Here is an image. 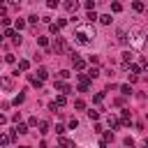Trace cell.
Wrapping results in <instances>:
<instances>
[{"label": "cell", "instance_id": "cell-1", "mask_svg": "<svg viewBox=\"0 0 148 148\" xmlns=\"http://www.w3.org/2000/svg\"><path fill=\"white\" fill-rule=\"evenodd\" d=\"M92 39H95V28H92V23H83V25H76V28H74V42H76V44L88 46Z\"/></svg>", "mask_w": 148, "mask_h": 148}, {"label": "cell", "instance_id": "cell-2", "mask_svg": "<svg viewBox=\"0 0 148 148\" xmlns=\"http://www.w3.org/2000/svg\"><path fill=\"white\" fill-rule=\"evenodd\" d=\"M143 37H146L143 28H139V25H132L130 28V44L134 49H143Z\"/></svg>", "mask_w": 148, "mask_h": 148}, {"label": "cell", "instance_id": "cell-3", "mask_svg": "<svg viewBox=\"0 0 148 148\" xmlns=\"http://www.w3.org/2000/svg\"><path fill=\"white\" fill-rule=\"evenodd\" d=\"M53 51L56 53H65L67 51V42L62 37H58V35H56V42H53Z\"/></svg>", "mask_w": 148, "mask_h": 148}, {"label": "cell", "instance_id": "cell-4", "mask_svg": "<svg viewBox=\"0 0 148 148\" xmlns=\"http://www.w3.org/2000/svg\"><path fill=\"white\" fill-rule=\"evenodd\" d=\"M118 42H120V44H127V42H130V35H127V28H120V30H118Z\"/></svg>", "mask_w": 148, "mask_h": 148}, {"label": "cell", "instance_id": "cell-5", "mask_svg": "<svg viewBox=\"0 0 148 148\" xmlns=\"http://www.w3.org/2000/svg\"><path fill=\"white\" fill-rule=\"evenodd\" d=\"M0 86H2L5 90H12V88H14V81H12V76H2V79H0Z\"/></svg>", "mask_w": 148, "mask_h": 148}, {"label": "cell", "instance_id": "cell-6", "mask_svg": "<svg viewBox=\"0 0 148 148\" xmlns=\"http://www.w3.org/2000/svg\"><path fill=\"white\" fill-rule=\"evenodd\" d=\"M65 9H67V12H76V9H79V2H76V0H67V2H65Z\"/></svg>", "mask_w": 148, "mask_h": 148}, {"label": "cell", "instance_id": "cell-7", "mask_svg": "<svg viewBox=\"0 0 148 148\" xmlns=\"http://www.w3.org/2000/svg\"><path fill=\"white\" fill-rule=\"evenodd\" d=\"M72 60H74V69H83V67H86V60H83V58L76 56V58H72Z\"/></svg>", "mask_w": 148, "mask_h": 148}, {"label": "cell", "instance_id": "cell-8", "mask_svg": "<svg viewBox=\"0 0 148 148\" xmlns=\"http://www.w3.org/2000/svg\"><path fill=\"white\" fill-rule=\"evenodd\" d=\"M37 79H39V81L49 79V72H46V67H39V69H37Z\"/></svg>", "mask_w": 148, "mask_h": 148}, {"label": "cell", "instance_id": "cell-9", "mask_svg": "<svg viewBox=\"0 0 148 148\" xmlns=\"http://www.w3.org/2000/svg\"><path fill=\"white\" fill-rule=\"evenodd\" d=\"M14 132H16V134H28V125H23V123H18Z\"/></svg>", "mask_w": 148, "mask_h": 148}, {"label": "cell", "instance_id": "cell-10", "mask_svg": "<svg viewBox=\"0 0 148 148\" xmlns=\"http://www.w3.org/2000/svg\"><path fill=\"white\" fill-rule=\"evenodd\" d=\"M86 18H88V23H95V21H97V18H99V16H97V14H95V12H92V9H90V12H88V14H86Z\"/></svg>", "mask_w": 148, "mask_h": 148}, {"label": "cell", "instance_id": "cell-11", "mask_svg": "<svg viewBox=\"0 0 148 148\" xmlns=\"http://www.w3.org/2000/svg\"><path fill=\"white\" fill-rule=\"evenodd\" d=\"M111 21H113V18H111V14H102V16H99V23H104V25H109Z\"/></svg>", "mask_w": 148, "mask_h": 148}, {"label": "cell", "instance_id": "cell-12", "mask_svg": "<svg viewBox=\"0 0 148 148\" xmlns=\"http://www.w3.org/2000/svg\"><path fill=\"white\" fill-rule=\"evenodd\" d=\"M97 76H99V69L97 67H90L88 69V79H97Z\"/></svg>", "mask_w": 148, "mask_h": 148}, {"label": "cell", "instance_id": "cell-13", "mask_svg": "<svg viewBox=\"0 0 148 148\" xmlns=\"http://www.w3.org/2000/svg\"><path fill=\"white\" fill-rule=\"evenodd\" d=\"M49 127H51V125H49L46 120H39V132H42V134H46V132H49Z\"/></svg>", "mask_w": 148, "mask_h": 148}, {"label": "cell", "instance_id": "cell-14", "mask_svg": "<svg viewBox=\"0 0 148 148\" xmlns=\"http://www.w3.org/2000/svg\"><path fill=\"white\" fill-rule=\"evenodd\" d=\"M60 148H74V143H72L69 139H65V136H62V139H60Z\"/></svg>", "mask_w": 148, "mask_h": 148}, {"label": "cell", "instance_id": "cell-15", "mask_svg": "<svg viewBox=\"0 0 148 148\" xmlns=\"http://www.w3.org/2000/svg\"><path fill=\"white\" fill-rule=\"evenodd\" d=\"M28 67H30V62H28V60H18V72H25Z\"/></svg>", "mask_w": 148, "mask_h": 148}, {"label": "cell", "instance_id": "cell-16", "mask_svg": "<svg viewBox=\"0 0 148 148\" xmlns=\"http://www.w3.org/2000/svg\"><path fill=\"white\" fill-rule=\"evenodd\" d=\"M65 102H67V99H65V95H58L53 104H56V106H65Z\"/></svg>", "mask_w": 148, "mask_h": 148}, {"label": "cell", "instance_id": "cell-17", "mask_svg": "<svg viewBox=\"0 0 148 148\" xmlns=\"http://www.w3.org/2000/svg\"><path fill=\"white\" fill-rule=\"evenodd\" d=\"M9 141H12V136H9V134H0V146H7Z\"/></svg>", "mask_w": 148, "mask_h": 148}, {"label": "cell", "instance_id": "cell-18", "mask_svg": "<svg viewBox=\"0 0 148 148\" xmlns=\"http://www.w3.org/2000/svg\"><path fill=\"white\" fill-rule=\"evenodd\" d=\"M132 7H134V12H143V2H141V0H134Z\"/></svg>", "mask_w": 148, "mask_h": 148}, {"label": "cell", "instance_id": "cell-19", "mask_svg": "<svg viewBox=\"0 0 148 148\" xmlns=\"http://www.w3.org/2000/svg\"><path fill=\"white\" fill-rule=\"evenodd\" d=\"M58 5H60V2H58V0H46V7H49V9H56V7H58Z\"/></svg>", "mask_w": 148, "mask_h": 148}, {"label": "cell", "instance_id": "cell-20", "mask_svg": "<svg viewBox=\"0 0 148 148\" xmlns=\"http://www.w3.org/2000/svg\"><path fill=\"white\" fill-rule=\"evenodd\" d=\"M120 9H123V5H120V2H113V5H111V12H116V14H118Z\"/></svg>", "mask_w": 148, "mask_h": 148}, {"label": "cell", "instance_id": "cell-21", "mask_svg": "<svg viewBox=\"0 0 148 148\" xmlns=\"http://www.w3.org/2000/svg\"><path fill=\"white\" fill-rule=\"evenodd\" d=\"M14 25H16V30H21V28H25V21H23V18H16Z\"/></svg>", "mask_w": 148, "mask_h": 148}, {"label": "cell", "instance_id": "cell-22", "mask_svg": "<svg viewBox=\"0 0 148 148\" xmlns=\"http://www.w3.org/2000/svg\"><path fill=\"white\" fill-rule=\"evenodd\" d=\"M130 60H132V53H130V51H125V53H123V62H125V65H127V62H130Z\"/></svg>", "mask_w": 148, "mask_h": 148}, {"label": "cell", "instance_id": "cell-23", "mask_svg": "<svg viewBox=\"0 0 148 148\" xmlns=\"http://www.w3.org/2000/svg\"><path fill=\"white\" fill-rule=\"evenodd\" d=\"M120 92H123V95H132V88H130V86H120Z\"/></svg>", "mask_w": 148, "mask_h": 148}, {"label": "cell", "instance_id": "cell-24", "mask_svg": "<svg viewBox=\"0 0 148 148\" xmlns=\"http://www.w3.org/2000/svg\"><path fill=\"white\" fill-rule=\"evenodd\" d=\"M74 106L81 111V109H86V102H83V99H76V102H74Z\"/></svg>", "mask_w": 148, "mask_h": 148}, {"label": "cell", "instance_id": "cell-25", "mask_svg": "<svg viewBox=\"0 0 148 148\" xmlns=\"http://www.w3.org/2000/svg\"><path fill=\"white\" fill-rule=\"evenodd\" d=\"M88 118H90V120H97V118H99V113H97V111H92V109H90V111H88Z\"/></svg>", "mask_w": 148, "mask_h": 148}, {"label": "cell", "instance_id": "cell-26", "mask_svg": "<svg viewBox=\"0 0 148 148\" xmlns=\"http://www.w3.org/2000/svg\"><path fill=\"white\" fill-rule=\"evenodd\" d=\"M109 125H111V127H118V118H116V116H109Z\"/></svg>", "mask_w": 148, "mask_h": 148}, {"label": "cell", "instance_id": "cell-27", "mask_svg": "<svg viewBox=\"0 0 148 148\" xmlns=\"http://www.w3.org/2000/svg\"><path fill=\"white\" fill-rule=\"evenodd\" d=\"M111 139H113V132H106V134H104V139H102V146H104L106 141H111Z\"/></svg>", "mask_w": 148, "mask_h": 148}, {"label": "cell", "instance_id": "cell-28", "mask_svg": "<svg viewBox=\"0 0 148 148\" xmlns=\"http://www.w3.org/2000/svg\"><path fill=\"white\" fill-rule=\"evenodd\" d=\"M5 37H12V39H16V37H18V35H16V32H14V30H5Z\"/></svg>", "mask_w": 148, "mask_h": 148}, {"label": "cell", "instance_id": "cell-29", "mask_svg": "<svg viewBox=\"0 0 148 148\" xmlns=\"http://www.w3.org/2000/svg\"><path fill=\"white\" fill-rule=\"evenodd\" d=\"M125 67H130L134 74H139V72H141V67H139V65H125Z\"/></svg>", "mask_w": 148, "mask_h": 148}, {"label": "cell", "instance_id": "cell-30", "mask_svg": "<svg viewBox=\"0 0 148 148\" xmlns=\"http://www.w3.org/2000/svg\"><path fill=\"white\" fill-rule=\"evenodd\" d=\"M58 76H60V79H69V72H67V69H60Z\"/></svg>", "mask_w": 148, "mask_h": 148}, {"label": "cell", "instance_id": "cell-31", "mask_svg": "<svg viewBox=\"0 0 148 148\" xmlns=\"http://www.w3.org/2000/svg\"><path fill=\"white\" fill-rule=\"evenodd\" d=\"M37 44H42V46H46V44H49V39H46V37H37Z\"/></svg>", "mask_w": 148, "mask_h": 148}, {"label": "cell", "instance_id": "cell-32", "mask_svg": "<svg viewBox=\"0 0 148 148\" xmlns=\"http://www.w3.org/2000/svg\"><path fill=\"white\" fill-rule=\"evenodd\" d=\"M125 146H127V148H132V146H134V141H132V136H125Z\"/></svg>", "mask_w": 148, "mask_h": 148}, {"label": "cell", "instance_id": "cell-33", "mask_svg": "<svg viewBox=\"0 0 148 148\" xmlns=\"http://www.w3.org/2000/svg\"><path fill=\"white\" fill-rule=\"evenodd\" d=\"M28 23H37V14H30L28 16Z\"/></svg>", "mask_w": 148, "mask_h": 148}, {"label": "cell", "instance_id": "cell-34", "mask_svg": "<svg viewBox=\"0 0 148 148\" xmlns=\"http://www.w3.org/2000/svg\"><path fill=\"white\" fill-rule=\"evenodd\" d=\"M58 30H60V28H58V23H51V32H53V35H58Z\"/></svg>", "mask_w": 148, "mask_h": 148}, {"label": "cell", "instance_id": "cell-35", "mask_svg": "<svg viewBox=\"0 0 148 148\" xmlns=\"http://www.w3.org/2000/svg\"><path fill=\"white\" fill-rule=\"evenodd\" d=\"M14 60H16V58H14L12 53H7V56H5V62H14Z\"/></svg>", "mask_w": 148, "mask_h": 148}, {"label": "cell", "instance_id": "cell-36", "mask_svg": "<svg viewBox=\"0 0 148 148\" xmlns=\"http://www.w3.org/2000/svg\"><path fill=\"white\" fill-rule=\"evenodd\" d=\"M28 125H30V127H35V125H39V123H37V118H35V116H32V118H30V120H28Z\"/></svg>", "mask_w": 148, "mask_h": 148}, {"label": "cell", "instance_id": "cell-37", "mask_svg": "<svg viewBox=\"0 0 148 148\" xmlns=\"http://www.w3.org/2000/svg\"><path fill=\"white\" fill-rule=\"evenodd\" d=\"M69 127H72V130H74V127H79V120H76V118H72V120H69Z\"/></svg>", "mask_w": 148, "mask_h": 148}, {"label": "cell", "instance_id": "cell-38", "mask_svg": "<svg viewBox=\"0 0 148 148\" xmlns=\"http://www.w3.org/2000/svg\"><path fill=\"white\" fill-rule=\"evenodd\" d=\"M0 14H2V16L7 14V7H5V5H0Z\"/></svg>", "mask_w": 148, "mask_h": 148}, {"label": "cell", "instance_id": "cell-39", "mask_svg": "<svg viewBox=\"0 0 148 148\" xmlns=\"http://www.w3.org/2000/svg\"><path fill=\"white\" fill-rule=\"evenodd\" d=\"M9 5H14V7H18V5H21V0H9Z\"/></svg>", "mask_w": 148, "mask_h": 148}, {"label": "cell", "instance_id": "cell-40", "mask_svg": "<svg viewBox=\"0 0 148 148\" xmlns=\"http://www.w3.org/2000/svg\"><path fill=\"white\" fill-rule=\"evenodd\" d=\"M5 123H7V118H5L2 113H0V125H5Z\"/></svg>", "mask_w": 148, "mask_h": 148}, {"label": "cell", "instance_id": "cell-41", "mask_svg": "<svg viewBox=\"0 0 148 148\" xmlns=\"http://www.w3.org/2000/svg\"><path fill=\"white\" fill-rule=\"evenodd\" d=\"M143 148H148V139H146V143H143Z\"/></svg>", "mask_w": 148, "mask_h": 148}, {"label": "cell", "instance_id": "cell-42", "mask_svg": "<svg viewBox=\"0 0 148 148\" xmlns=\"http://www.w3.org/2000/svg\"><path fill=\"white\" fill-rule=\"evenodd\" d=\"M2 37H5V35H2V32H0V42H2Z\"/></svg>", "mask_w": 148, "mask_h": 148}, {"label": "cell", "instance_id": "cell-43", "mask_svg": "<svg viewBox=\"0 0 148 148\" xmlns=\"http://www.w3.org/2000/svg\"><path fill=\"white\" fill-rule=\"evenodd\" d=\"M23 148H28V146H23Z\"/></svg>", "mask_w": 148, "mask_h": 148}, {"label": "cell", "instance_id": "cell-44", "mask_svg": "<svg viewBox=\"0 0 148 148\" xmlns=\"http://www.w3.org/2000/svg\"><path fill=\"white\" fill-rule=\"evenodd\" d=\"M0 62H2V58H0Z\"/></svg>", "mask_w": 148, "mask_h": 148}, {"label": "cell", "instance_id": "cell-45", "mask_svg": "<svg viewBox=\"0 0 148 148\" xmlns=\"http://www.w3.org/2000/svg\"><path fill=\"white\" fill-rule=\"evenodd\" d=\"M116 2H118V0H116Z\"/></svg>", "mask_w": 148, "mask_h": 148}]
</instances>
